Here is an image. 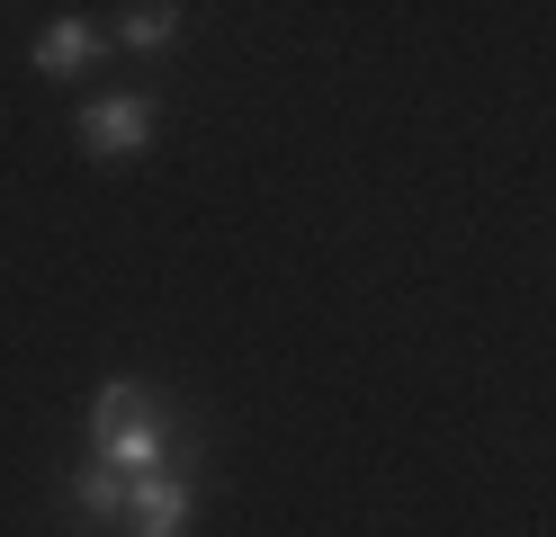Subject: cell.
Here are the masks:
<instances>
[{
  "instance_id": "obj_1",
  "label": "cell",
  "mask_w": 556,
  "mask_h": 537,
  "mask_svg": "<svg viewBox=\"0 0 556 537\" xmlns=\"http://www.w3.org/2000/svg\"><path fill=\"white\" fill-rule=\"evenodd\" d=\"M90 439H99V465H117V475H162V421L153 404L135 394L126 376L117 385H99V404H90Z\"/></svg>"
},
{
  "instance_id": "obj_5",
  "label": "cell",
  "mask_w": 556,
  "mask_h": 537,
  "mask_svg": "<svg viewBox=\"0 0 556 537\" xmlns=\"http://www.w3.org/2000/svg\"><path fill=\"white\" fill-rule=\"evenodd\" d=\"M99 46H90V27L81 18H63V27H46V46H37V72H54V81H63V72H81Z\"/></svg>"
},
{
  "instance_id": "obj_6",
  "label": "cell",
  "mask_w": 556,
  "mask_h": 537,
  "mask_svg": "<svg viewBox=\"0 0 556 537\" xmlns=\"http://www.w3.org/2000/svg\"><path fill=\"white\" fill-rule=\"evenodd\" d=\"M170 36H180V10H162V0L126 18V46H170Z\"/></svg>"
},
{
  "instance_id": "obj_3",
  "label": "cell",
  "mask_w": 556,
  "mask_h": 537,
  "mask_svg": "<svg viewBox=\"0 0 556 537\" xmlns=\"http://www.w3.org/2000/svg\"><path fill=\"white\" fill-rule=\"evenodd\" d=\"M126 528L135 537H180L189 528V484L180 475H135L126 484Z\"/></svg>"
},
{
  "instance_id": "obj_4",
  "label": "cell",
  "mask_w": 556,
  "mask_h": 537,
  "mask_svg": "<svg viewBox=\"0 0 556 537\" xmlns=\"http://www.w3.org/2000/svg\"><path fill=\"white\" fill-rule=\"evenodd\" d=\"M73 528L81 537H99V528H117L126 520V475H117V465H81V475H73Z\"/></svg>"
},
{
  "instance_id": "obj_2",
  "label": "cell",
  "mask_w": 556,
  "mask_h": 537,
  "mask_svg": "<svg viewBox=\"0 0 556 537\" xmlns=\"http://www.w3.org/2000/svg\"><path fill=\"white\" fill-rule=\"evenodd\" d=\"M144 135H153V107H144V99H90V107H81V143H90L99 162L144 153Z\"/></svg>"
}]
</instances>
